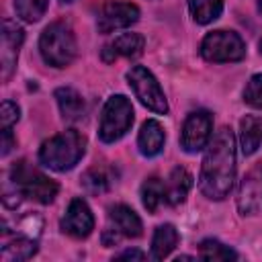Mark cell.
<instances>
[{
  "label": "cell",
  "mask_w": 262,
  "mask_h": 262,
  "mask_svg": "<svg viewBox=\"0 0 262 262\" xmlns=\"http://www.w3.org/2000/svg\"><path fill=\"white\" fill-rule=\"evenodd\" d=\"M127 82H129L135 98L145 108H149L151 113H158V115H166L168 113L166 94H164L160 82L156 80V76L145 66H133L127 72Z\"/></svg>",
  "instance_id": "obj_7"
},
{
  "label": "cell",
  "mask_w": 262,
  "mask_h": 262,
  "mask_svg": "<svg viewBox=\"0 0 262 262\" xmlns=\"http://www.w3.org/2000/svg\"><path fill=\"white\" fill-rule=\"evenodd\" d=\"M20 119V108L12 100H4L0 106V125L2 129H12V125Z\"/></svg>",
  "instance_id": "obj_26"
},
{
  "label": "cell",
  "mask_w": 262,
  "mask_h": 262,
  "mask_svg": "<svg viewBox=\"0 0 262 262\" xmlns=\"http://www.w3.org/2000/svg\"><path fill=\"white\" fill-rule=\"evenodd\" d=\"M164 201V182L158 176H149L141 184V203L147 213H156L160 203Z\"/></svg>",
  "instance_id": "obj_21"
},
{
  "label": "cell",
  "mask_w": 262,
  "mask_h": 262,
  "mask_svg": "<svg viewBox=\"0 0 262 262\" xmlns=\"http://www.w3.org/2000/svg\"><path fill=\"white\" fill-rule=\"evenodd\" d=\"M180 235L172 223H162L156 227L154 237H151V258L154 260H164L172 254V250L178 246Z\"/></svg>",
  "instance_id": "obj_19"
},
{
  "label": "cell",
  "mask_w": 262,
  "mask_h": 262,
  "mask_svg": "<svg viewBox=\"0 0 262 262\" xmlns=\"http://www.w3.org/2000/svg\"><path fill=\"white\" fill-rule=\"evenodd\" d=\"M39 244L37 237L25 235V233H2V250H0V258L2 262H23L29 260L37 254Z\"/></svg>",
  "instance_id": "obj_13"
},
{
  "label": "cell",
  "mask_w": 262,
  "mask_h": 262,
  "mask_svg": "<svg viewBox=\"0 0 262 262\" xmlns=\"http://www.w3.org/2000/svg\"><path fill=\"white\" fill-rule=\"evenodd\" d=\"M55 100H57V106H59V113L63 117V121L68 123H76L80 119H84L86 115V102L82 98V94L70 86H63V88H57L55 90Z\"/></svg>",
  "instance_id": "obj_17"
},
{
  "label": "cell",
  "mask_w": 262,
  "mask_h": 262,
  "mask_svg": "<svg viewBox=\"0 0 262 262\" xmlns=\"http://www.w3.org/2000/svg\"><path fill=\"white\" fill-rule=\"evenodd\" d=\"M121 237H123V235H121L117 229H104V233H102V244H104V246H115V244H119Z\"/></svg>",
  "instance_id": "obj_29"
},
{
  "label": "cell",
  "mask_w": 262,
  "mask_h": 262,
  "mask_svg": "<svg viewBox=\"0 0 262 262\" xmlns=\"http://www.w3.org/2000/svg\"><path fill=\"white\" fill-rule=\"evenodd\" d=\"M82 186H84V190H86L88 194H100V192L108 190L111 178H108V174H106L104 170H100V168H90V170H86L84 176H82Z\"/></svg>",
  "instance_id": "obj_24"
},
{
  "label": "cell",
  "mask_w": 262,
  "mask_h": 262,
  "mask_svg": "<svg viewBox=\"0 0 262 262\" xmlns=\"http://www.w3.org/2000/svg\"><path fill=\"white\" fill-rule=\"evenodd\" d=\"M256 4H258V12L262 14V0H256Z\"/></svg>",
  "instance_id": "obj_30"
},
{
  "label": "cell",
  "mask_w": 262,
  "mask_h": 262,
  "mask_svg": "<svg viewBox=\"0 0 262 262\" xmlns=\"http://www.w3.org/2000/svg\"><path fill=\"white\" fill-rule=\"evenodd\" d=\"M39 53L51 68H68L78 55V41L74 29L66 20L47 25L39 37Z\"/></svg>",
  "instance_id": "obj_4"
},
{
  "label": "cell",
  "mask_w": 262,
  "mask_h": 262,
  "mask_svg": "<svg viewBox=\"0 0 262 262\" xmlns=\"http://www.w3.org/2000/svg\"><path fill=\"white\" fill-rule=\"evenodd\" d=\"M199 258L203 260H237V252L225 244H221L219 239L207 237L199 244Z\"/></svg>",
  "instance_id": "obj_22"
},
{
  "label": "cell",
  "mask_w": 262,
  "mask_h": 262,
  "mask_svg": "<svg viewBox=\"0 0 262 262\" xmlns=\"http://www.w3.org/2000/svg\"><path fill=\"white\" fill-rule=\"evenodd\" d=\"M139 6L133 2H117L108 0L102 4L96 16V29L98 33H113L119 29H127L133 23L139 20Z\"/></svg>",
  "instance_id": "obj_9"
},
{
  "label": "cell",
  "mask_w": 262,
  "mask_h": 262,
  "mask_svg": "<svg viewBox=\"0 0 262 262\" xmlns=\"http://www.w3.org/2000/svg\"><path fill=\"white\" fill-rule=\"evenodd\" d=\"M16 145V139L12 137V131L10 129H2V149H0V154L2 156H8L10 154V149Z\"/></svg>",
  "instance_id": "obj_27"
},
{
  "label": "cell",
  "mask_w": 262,
  "mask_h": 262,
  "mask_svg": "<svg viewBox=\"0 0 262 262\" xmlns=\"http://www.w3.org/2000/svg\"><path fill=\"white\" fill-rule=\"evenodd\" d=\"M61 231L74 239H86L94 229V215L84 199H72L63 217H61Z\"/></svg>",
  "instance_id": "obj_11"
},
{
  "label": "cell",
  "mask_w": 262,
  "mask_h": 262,
  "mask_svg": "<svg viewBox=\"0 0 262 262\" xmlns=\"http://www.w3.org/2000/svg\"><path fill=\"white\" fill-rule=\"evenodd\" d=\"M244 102L252 108H262V72L248 80L244 88Z\"/></svg>",
  "instance_id": "obj_25"
},
{
  "label": "cell",
  "mask_w": 262,
  "mask_h": 262,
  "mask_svg": "<svg viewBox=\"0 0 262 262\" xmlns=\"http://www.w3.org/2000/svg\"><path fill=\"white\" fill-rule=\"evenodd\" d=\"M4 182L10 184L23 199H33L41 205L53 203L59 192V186L55 180H51L37 168L29 166L25 160L14 162V166L4 176Z\"/></svg>",
  "instance_id": "obj_3"
},
{
  "label": "cell",
  "mask_w": 262,
  "mask_h": 262,
  "mask_svg": "<svg viewBox=\"0 0 262 262\" xmlns=\"http://www.w3.org/2000/svg\"><path fill=\"white\" fill-rule=\"evenodd\" d=\"M108 219L123 237H139L143 233V223L129 205H113L108 209Z\"/></svg>",
  "instance_id": "obj_15"
},
{
  "label": "cell",
  "mask_w": 262,
  "mask_h": 262,
  "mask_svg": "<svg viewBox=\"0 0 262 262\" xmlns=\"http://www.w3.org/2000/svg\"><path fill=\"white\" fill-rule=\"evenodd\" d=\"M25 41V31L16 20L4 18L2 20V43H0V68H2V80L8 82L12 72L16 70L18 51Z\"/></svg>",
  "instance_id": "obj_10"
},
{
  "label": "cell",
  "mask_w": 262,
  "mask_h": 262,
  "mask_svg": "<svg viewBox=\"0 0 262 262\" xmlns=\"http://www.w3.org/2000/svg\"><path fill=\"white\" fill-rule=\"evenodd\" d=\"M260 55H262V39H260Z\"/></svg>",
  "instance_id": "obj_31"
},
{
  "label": "cell",
  "mask_w": 262,
  "mask_h": 262,
  "mask_svg": "<svg viewBox=\"0 0 262 262\" xmlns=\"http://www.w3.org/2000/svg\"><path fill=\"white\" fill-rule=\"evenodd\" d=\"M262 143V119L254 115H246L239 121V147L244 156H252L258 151Z\"/></svg>",
  "instance_id": "obj_18"
},
{
  "label": "cell",
  "mask_w": 262,
  "mask_h": 262,
  "mask_svg": "<svg viewBox=\"0 0 262 262\" xmlns=\"http://www.w3.org/2000/svg\"><path fill=\"white\" fill-rule=\"evenodd\" d=\"M61 2H74V0H61Z\"/></svg>",
  "instance_id": "obj_32"
},
{
  "label": "cell",
  "mask_w": 262,
  "mask_h": 262,
  "mask_svg": "<svg viewBox=\"0 0 262 262\" xmlns=\"http://www.w3.org/2000/svg\"><path fill=\"white\" fill-rule=\"evenodd\" d=\"M190 188H192V176H190V172L186 168H182V166H176L168 174V178L164 182V201L168 205L176 207V205H180V203L186 201Z\"/></svg>",
  "instance_id": "obj_14"
},
{
  "label": "cell",
  "mask_w": 262,
  "mask_h": 262,
  "mask_svg": "<svg viewBox=\"0 0 262 262\" xmlns=\"http://www.w3.org/2000/svg\"><path fill=\"white\" fill-rule=\"evenodd\" d=\"M190 16L196 25H209L223 12V0H188Z\"/></svg>",
  "instance_id": "obj_20"
},
{
  "label": "cell",
  "mask_w": 262,
  "mask_h": 262,
  "mask_svg": "<svg viewBox=\"0 0 262 262\" xmlns=\"http://www.w3.org/2000/svg\"><path fill=\"white\" fill-rule=\"evenodd\" d=\"M145 47V39L139 33H123L119 37H115L111 43H106L100 51L102 61L113 63L119 57H139L143 53Z\"/></svg>",
  "instance_id": "obj_12"
},
{
  "label": "cell",
  "mask_w": 262,
  "mask_h": 262,
  "mask_svg": "<svg viewBox=\"0 0 262 262\" xmlns=\"http://www.w3.org/2000/svg\"><path fill=\"white\" fill-rule=\"evenodd\" d=\"M164 143H166L164 127L160 125V121L147 119V121L141 125V131H139V135H137L139 154L145 156V158H156V156L164 149Z\"/></svg>",
  "instance_id": "obj_16"
},
{
  "label": "cell",
  "mask_w": 262,
  "mask_h": 262,
  "mask_svg": "<svg viewBox=\"0 0 262 262\" xmlns=\"http://www.w3.org/2000/svg\"><path fill=\"white\" fill-rule=\"evenodd\" d=\"M84 154H86V137L76 129H68L41 143L39 162L49 170L68 172L82 160Z\"/></svg>",
  "instance_id": "obj_2"
},
{
  "label": "cell",
  "mask_w": 262,
  "mask_h": 262,
  "mask_svg": "<svg viewBox=\"0 0 262 262\" xmlns=\"http://www.w3.org/2000/svg\"><path fill=\"white\" fill-rule=\"evenodd\" d=\"M131 125H133V106L129 98L123 94H113L102 106L98 137L104 143H115L123 135H127Z\"/></svg>",
  "instance_id": "obj_5"
},
{
  "label": "cell",
  "mask_w": 262,
  "mask_h": 262,
  "mask_svg": "<svg viewBox=\"0 0 262 262\" xmlns=\"http://www.w3.org/2000/svg\"><path fill=\"white\" fill-rule=\"evenodd\" d=\"M49 0H14L16 16L25 23H37L45 14Z\"/></svg>",
  "instance_id": "obj_23"
},
{
  "label": "cell",
  "mask_w": 262,
  "mask_h": 262,
  "mask_svg": "<svg viewBox=\"0 0 262 262\" xmlns=\"http://www.w3.org/2000/svg\"><path fill=\"white\" fill-rule=\"evenodd\" d=\"M235 180V137L229 127L215 131L201 164L199 188L211 201H223Z\"/></svg>",
  "instance_id": "obj_1"
},
{
  "label": "cell",
  "mask_w": 262,
  "mask_h": 262,
  "mask_svg": "<svg viewBox=\"0 0 262 262\" xmlns=\"http://www.w3.org/2000/svg\"><path fill=\"white\" fill-rule=\"evenodd\" d=\"M213 137V117L209 111H192L180 131V147L186 154H196L207 147Z\"/></svg>",
  "instance_id": "obj_8"
},
{
  "label": "cell",
  "mask_w": 262,
  "mask_h": 262,
  "mask_svg": "<svg viewBox=\"0 0 262 262\" xmlns=\"http://www.w3.org/2000/svg\"><path fill=\"white\" fill-rule=\"evenodd\" d=\"M201 55L211 63L239 61L246 57V43L235 31H211L201 43Z\"/></svg>",
  "instance_id": "obj_6"
},
{
  "label": "cell",
  "mask_w": 262,
  "mask_h": 262,
  "mask_svg": "<svg viewBox=\"0 0 262 262\" xmlns=\"http://www.w3.org/2000/svg\"><path fill=\"white\" fill-rule=\"evenodd\" d=\"M115 258L117 260H145V254L141 250H137V248H131V250H125V252L117 254Z\"/></svg>",
  "instance_id": "obj_28"
}]
</instances>
